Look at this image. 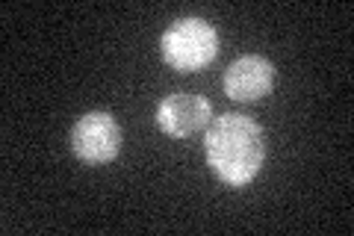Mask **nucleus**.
Returning <instances> with one entry per match:
<instances>
[{
	"label": "nucleus",
	"instance_id": "f257e3e1",
	"mask_svg": "<svg viewBox=\"0 0 354 236\" xmlns=\"http://www.w3.org/2000/svg\"><path fill=\"white\" fill-rule=\"evenodd\" d=\"M204 156L209 172L221 183L234 189L251 183L266 160V139L260 125L239 112H225L213 118L204 133Z\"/></svg>",
	"mask_w": 354,
	"mask_h": 236
},
{
	"label": "nucleus",
	"instance_id": "f03ea898",
	"mask_svg": "<svg viewBox=\"0 0 354 236\" xmlns=\"http://www.w3.org/2000/svg\"><path fill=\"white\" fill-rule=\"evenodd\" d=\"M160 53L180 74L201 71L218 56V33L204 18H177L162 33Z\"/></svg>",
	"mask_w": 354,
	"mask_h": 236
},
{
	"label": "nucleus",
	"instance_id": "7ed1b4c3",
	"mask_svg": "<svg viewBox=\"0 0 354 236\" xmlns=\"http://www.w3.org/2000/svg\"><path fill=\"white\" fill-rule=\"evenodd\" d=\"M71 151L83 165H109L121 151V127L113 112L95 109L74 121Z\"/></svg>",
	"mask_w": 354,
	"mask_h": 236
},
{
	"label": "nucleus",
	"instance_id": "20e7f679",
	"mask_svg": "<svg viewBox=\"0 0 354 236\" xmlns=\"http://www.w3.org/2000/svg\"><path fill=\"white\" fill-rule=\"evenodd\" d=\"M157 127L171 139H189L201 133L213 121V107L204 95L195 92H171L157 104Z\"/></svg>",
	"mask_w": 354,
	"mask_h": 236
},
{
	"label": "nucleus",
	"instance_id": "39448f33",
	"mask_svg": "<svg viewBox=\"0 0 354 236\" xmlns=\"http://www.w3.org/2000/svg\"><path fill=\"white\" fill-rule=\"evenodd\" d=\"M221 86H225V95L230 100H236V104L263 100L274 89V65H272V60L257 56V53L239 56V60L227 65Z\"/></svg>",
	"mask_w": 354,
	"mask_h": 236
}]
</instances>
